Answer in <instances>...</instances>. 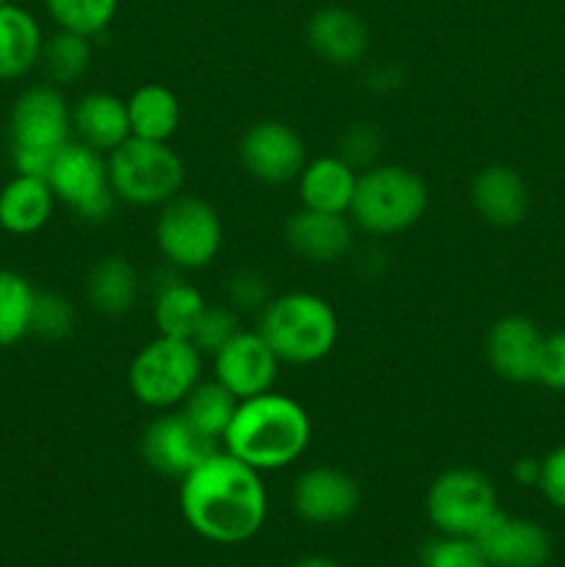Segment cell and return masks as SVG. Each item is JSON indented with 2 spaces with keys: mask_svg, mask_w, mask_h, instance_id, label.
Listing matches in <instances>:
<instances>
[{
  "mask_svg": "<svg viewBox=\"0 0 565 567\" xmlns=\"http://www.w3.org/2000/svg\"><path fill=\"white\" fill-rule=\"evenodd\" d=\"M260 474L227 452H214L181 480V513L199 537L219 546L247 543L266 520Z\"/></svg>",
  "mask_w": 565,
  "mask_h": 567,
  "instance_id": "cell-1",
  "label": "cell"
},
{
  "mask_svg": "<svg viewBox=\"0 0 565 567\" xmlns=\"http://www.w3.org/2000/svg\"><path fill=\"white\" fill-rule=\"evenodd\" d=\"M222 443L227 454L258 474L286 468L308 449L310 415L297 399L286 393H258L238 402Z\"/></svg>",
  "mask_w": 565,
  "mask_h": 567,
  "instance_id": "cell-2",
  "label": "cell"
},
{
  "mask_svg": "<svg viewBox=\"0 0 565 567\" xmlns=\"http://www.w3.org/2000/svg\"><path fill=\"white\" fill-rule=\"evenodd\" d=\"M258 332L280 363L310 365L336 347L338 316L319 293L288 291L264 305Z\"/></svg>",
  "mask_w": 565,
  "mask_h": 567,
  "instance_id": "cell-3",
  "label": "cell"
},
{
  "mask_svg": "<svg viewBox=\"0 0 565 567\" xmlns=\"http://www.w3.org/2000/svg\"><path fill=\"white\" fill-rule=\"evenodd\" d=\"M72 142V109L55 86H31L9 114V155L17 175H48L55 155Z\"/></svg>",
  "mask_w": 565,
  "mask_h": 567,
  "instance_id": "cell-4",
  "label": "cell"
},
{
  "mask_svg": "<svg viewBox=\"0 0 565 567\" xmlns=\"http://www.w3.org/2000/svg\"><path fill=\"white\" fill-rule=\"evenodd\" d=\"M430 192L408 166H369L358 175L349 216L371 236H397L424 216Z\"/></svg>",
  "mask_w": 565,
  "mask_h": 567,
  "instance_id": "cell-5",
  "label": "cell"
},
{
  "mask_svg": "<svg viewBox=\"0 0 565 567\" xmlns=\"http://www.w3.org/2000/svg\"><path fill=\"white\" fill-rule=\"evenodd\" d=\"M109 161L111 188L116 199L150 208L166 205L183 188V161L166 142H147L131 136L120 147L105 155Z\"/></svg>",
  "mask_w": 565,
  "mask_h": 567,
  "instance_id": "cell-6",
  "label": "cell"
},
{
  "mask_svg": "<svg viewBox=\"0 0 565 567\" xmlns=\"http://www.w3.org/2000/svg\"><path fill=\"white\" fill-rule=\"evenodd\" d=\"M203 354L192 341L158 336L144 343L127 365V388L133 399L150 410H170L183 404L199 382Z\"/></svg>",
  "mask_w": 565,
  "mask_h": 567,
  "instance_id": "cell-7",
  "label": "cell"
},
{
  "mask_svg": "<svg viewBox=\"0 0 565 567\" xmlns=\"http://www.w3.org/2000/svg\"><path fill=\"white\" fill-rule=\"evenodd\" d=\"M161 255L175 269L197 271L216 260L222 249V219L210 203L194 194H177L161 205L155 221Z\"/></svg>",
  "mask_w": 565,
  "mask_h": 567,
  "instance_id": "cell-8",
  "label": "cell"
},
{
  "mask_svg": "<svg viewBox=\"0 0 565 567\" xmlns=\"http://www.w3.org/2000/svg\"><path fill=\"white\" fill-rule=\"evenodd\" d=\"M44 181L53 188L55 203H64L83 221H103L114 210L109 161L78 138L55 155Z\"/></svg>",
  "mask_w": 565,
  "mask_h": 567,
  "instance_id": "cell-9",
  "label": "cell"
},
{
  "mask_svg": "<svg viewBox=\"0 0 565 567\" xmlns=\"http://www.w3.org/2000/svg\"><path fill=\"white\" fill-rule=\"evenodd\" d=\"M496 509V487L476 468L443 471L427 491V515L441 535L474 537Z\"/></svg>",
  "mask_w": 565,
  "mask_h": 567,
  "instance_id": "cell-10",
  "label": "cell"
},
{
  "mask_svg": "<svg viewBox=\"0 0 565 567\" xmlns=\"http://www.w3.org/2000/svg\"><path fill=\"white\" fill-rule=\"evenodd\" d=\"M138 452L155 474L183 480L199 463H205L210 454L219 452V446L208 435H203L183 413H164L155 415L144 426Z\"/></svg>",
  "mask_w": 565,
  "mask_h": 567,
  "instance_id": "cell-11",
  "label": "cell"
},
{
  "mask_svg": "<svg viewBox=\"0 0 565 567\" xmlns=\"http://www.w3.org/2000/svg\"><path fill=\"white\" fill-rule=\"evenodd\" d=\"M238 158L249 172V177L269 186L297 181L299 172L308 164V150L302 136L286 122L264 120L247 127L238 142Z\"/></svg>",
  "mask_w": 565,
  "mask_h": 567,
  "instance_id": "cell-12",
  "label": "cell"
},
{
  "mask_svg": "<svg viewBox=\"0 0 565 567\" xmlns=\"http://www.w3.org/2000/svg\"><path fill=\"white\" fill-rule=\"evenodd\" d=\"M277 354L258 330H238L219 352L214 354V374L233 396L253 399L275 388Z\"/></svg>",
  "mask_w": 565,
  "mask_h": 567,
  "instance_id": "cell-13",
  "label": "cell"
},
{
  "mask_svg": "<svg viewBox=\"0 0 565 567\" xmlns=\"http://www.w3.org/2000/svg\"><path fill=\"white\" fill-rule=\"evenodd\" d=\"M491 567H546L552 559V535L537 520L496 509L474 535Z\"/></svg>",
  "mask_w": 565,
  "mask_h": 567,
  "instance_id": "cell-14",
  "label": "cell"
},
{
  "mask_svg": "<svg viewBox=\"0 0 565 567\" xmlns=\"http://www.w3.org/2000/svg\"><path fill=\"white\" fill-rule=\"evenodd\" d=\"M291 504L299 518L308 524L336 526L355 515L360 504V487L347 471L316 465L294 482Z\"/></svg>",
  "mask_w": 565,
  "mask_h": 567,
  "instance_id": "cell-15",
  "label": "cell"
},
{
  "mask_svg": "<svg viewBox=\"0 0 565 567\" xmlns=\"http://www.w3.org/2000/svg\"><path fill=\"white\" fill-rule=\"evenodd\" d=\"M543 332L530 316L507 313L485 336V360L507 382H535Z\"/></svg>",
  "mask_w": 565,
  "mask_h": 567,
  "instance_id": "cell-16",
  "label": "cell"
},
{
  "mask_svg": "<svg viewBox=\"0 0 565 567\" xmlns=\"http://www.w3.org/2000/svg\"><path fill=\"white\" fill-rule=\"evenodd\" d=\"M305 39L321 61L336 66L355 64L369 50V28L343 6H325L314 11L305 25Z\"/></svg>",
  "mask_w": 565,
  "mask_h": 567,
  "instance_id": "cell-17",
  "label": "cell"
},
{
  "mask_svg": "<svg viewBox=\"0 0 565 567\" xmlns=\"http://www.w3.org/2000/svg\"><path fill=\"white\" fill-rule=\"evenodd\" d=\"M286 244L308 264H336L352 247L347 214L302 208L286 221Z\"/></svg>",
  "mask_w": 565,
  "mask_h": 567,
  "instance_id": "cell-18",
  "label": "cell"
},
{
  "mask_svg": "<svg viewBox=\"0 0 565 567\" xmlns=\"http://www.w3.org/2000/svg\"><path fill=\"white\" fill-rule=\"evenodd\" d=\"M471 205L487 225H521L530 210V186L513 166H485L471 181Z\"/></svg>",
  "mask_w": 565,
  "mask_h": 567,
  "instance_id": "cell-19",
  "label": "cell"
},
{
  "mask_svg": "<svg viewBox=\"0 0 565 567\" xmlns=\"http://www.w3.org/2000/svg\"><path fill=\"white\" fill-rule=\"evenodd\" d=\"M72 133L78 142L109 155L131 138L127 103L109 92H89L72 105Z\"/></svg>",
  "mask_w": 565,
  "mask_h": 567,
  "instance_id": "cell-20",
  "label": "cell"
},
{
  "mask_svg": "<svg viewBox=\"0 0 565 567\" xmlns=\"http://www.w3.org/2000/svg\"><path fill=\"white\" fill-rule=\"evenodd\" d=\"M297 181L302 208L349 214L355 188H358V169L349 166L341 155H321L305 164Z\"/></svg>",
  "mask_w": 565,
  "mask_h": 567,
  "instance_id": "cell-21",
  "label": "cell"
},
{
  "mask_svg": "<svg viewBox=\"0 0 565 567\" xmlns=\"http://www.w3.org/2000/svg\"><path fill=\"white\" fill-rule=\"evenodd\" d=\"M53 188L44 177L14 175L0 188V227L11 236H33L50 221Z\"/></svg>",
  "mask_w": 565,
  "mask_h": 567,
  "instance_id": "cell-22",
  "label": "cell"
},
{
  "mask_svg": "<svg viewBox=\"0 0 565 567\" xmlns=\"http://www.w3.org/2000/svg\"><path fill=\"white\" fill-rule=\"evenodd\" d=\"M42 28L22 6H0V81H17L39 64Z\"/></svg>",
  "mask_w": 565,
  "mask_h": 567,
  "instance_id": "cell-23",
  "label": "cell"
},
{
  "mask_svg": "<svg viewBox=\"0 0 565 567\" xmlns=\"http://www.w3.org/2000/svg\"><path fill=\"white\" fill-rule=\"evenodd\" d=\"M131 136L147 142H170L181 125V100L164 83H144L127 97Z\"/></svg>",
  "mask_w": 565,
  "mask_h": 567,
  "instance_id": "cell-24",
  "label": "cell"
},
{
  "mask_svg": "<svg viewBox=\"0 0 565 567\" xmlns=\"http://www.w3.org/2000/svg\"><path fill=\"white\" fill-rule=\"evenodd\" d=\"M86 299L100 316H125L138 299L136 269L120 255L100 258L89 271Z\"/></svg>",
  "mask_w": 565,
  "mask_h": 567,
  "instance_id": "cell-25",
  "label": "cell"
},
{
  "mask_svg": "<svg viewBox=\"0 0 565 567\" xmlns=\"http://www.w3.org/2000/svg\"><path fill=\"white\" fill-rule=\"evenodd\" d=\"M205 308H208V302L194 286L183 280L164 282L153 302V321L158 327V336L188 341Z\"/></svg>",
  "mask_w": 565,
  "mask_h": 567,
  "instance_id": "cell-26",
  "label": "cell"
},
{
  "mask_svg": "<svg viewBox=\"0 0 565 567\" xmlns=\"http://www.w3.org/2000/svg\"><path fill=\"white\" fill-rule=\"evenodd\" d=\"M238 408V399L219 382H197L186 399H183L181 413L197 426L203 435L219 443L230 426L233 413Z\"/></svg>",
  "mask_w": 565,
  "mask_h": 567,
  "instance_id": "cell-27",
  "label": "cell"
},
{
  "mask_svg": "<svg viewBox=\"0 0 565 567\" xmlns=\"http://www.w3.org/2000/svg\"><path fill=\"white\" fill-rule=\"evenodd\" d=\"M37 288L20 271L0 269V349L14 347L31 332Z\"/></svg>",
  "mask_w": 565,
  "mask_h": 567,
  "instance_id": "cell-28",
  "label": "cell"
},
{
  "mask_svg": "<svg viewBox=\"0 0 565 567\" xmlns=\"http://www.w3.org/2000/svg\"><path fill=\"white\" fill-rule=\"evenodd\" d=\"M89 61H92V44L86 37L72 31L53 33L50 39H44L42 55H39V64H42L44 75L53 83H75L83 72L89 70Z\"/></svg>",
  "mask_w": 565,
  "mask_h": 567,
  "instance_id": "cell-29",
  "label": "cell"
},
{
  "mask_svg": "<svg viewBox=\"0 0 565 567\" xmlns=\"http://www.w3.org/2000/svg\"><path fill=\"white\" fill-rule=\"evenodd\" d=\"M120 0H44L50 20L61 31L81 33L92 39L111 25Z\"/></svg>",
  "mask_w": 565,
  "mask_h": 567,
  "instance_id": "cell-30",
  "label": "cell"
},
{
  "mask_svg": "<svg viewBox=\"0 0 565 567\" xmlns=\"http://www.w3.org/2000/svg\"><path fill=\"white\" fill-rule=\"evenodd\" d=\"M75 327V310H72L70 299L53 291H37V302H33L31 316V332L48 341H59V338L70 336Z\"/></svg>",
  "mask_w": 565,
  "mask_h": 567,
  "instance_id": "cell-31",
  "label": "cell"
},
{
  "mask_svg": "<svg viewBox=\"0 0 565 567\" xmlns=\"http://www.w3.org/2000/svg\"><path fill=\"white\" fill-rule=\"evenodd\" d=\"M421 567H491L474 537H435L421 551Z\"/></svg>",
  "mask_w": 565,
  "mask_h": 567,
  "instance_id": "cell-32",
  "label": "cell"
},
{
  "mask_svg": "<svg viewBox=\"0 0 565 567\" xmlns=\"http://www.w3.org/2000/svg\"><path fill=\"white\" fill-rule=\"evenodd\" d=\"M238 330L242 327H238L236 310L227 308V305H214V308L208 305L203 310V316H199L197 327H194L188 341L194 343V349L199 354H216Z\"/></svg>",
  "mask_w": 565,
  "mask_h": 567,
  "instance_id": "cell-33",
  "label": "cell"
},
{
  "mask_svg": "<svg viewBox=\"0 0 565 567\" xmlns=\"http://www.w3.org/2000/svg\"><path fill=\"white\" fill-rule=\"evenodd\" d=\"M535 382H541L548 391H565V330L543 336Z\"/></svg>",
  "mask_w": 565,
  "mask_h": 567,
  "instance_id": "cell-34",
  "label": "cell"
},
{
  "mask_svg": "<svg viewBox=\"0 0 565 567\" xmlns=\"http://www.w3.org/2000/svg\"><path fill=\"white\" fill-rule=\"evenodd\" d=\"M380 153V136L371 125L349 127L347 136L341 138V158L355 169H369L371 161Z\"/></svg>",
  "mask_w": 565,
  "mask_h": 567,
  "instance_id": "cell-35",
  "label": "cell"
},
{
  "mask_svg": "<svg viewBox=\"0 0 565 567\" xmlns=\"http://www.w3.org/2000/svg\"><path fill=\"white\" fill-rule=\"evenodd\" d=\"M543 498L552 507L563 509L565 513V443L563 446L552 449L546 457L541 460V480H537Z\"/></svg>",
  "mask_w": 565,
  "mask_h": 567,
  "instance_id": "cell-36",
  "label": "cell"
},
{
  "mask_svg": "<svg viewBox=\"0 0 565 567\" xmlns=\"http://www.w3.org/2000/svg\"><path fill=\"white\" fill-rule=\"evenodd\" d=\"M266 299L264 280L253 271H242L230 280V305L233 308H258Z\"/></svg>",
  "mask_w": 565,
  "mask_h": 567,
  "instance_id": "cell-37",
  "label": "cell"
},
{
  "mask_svg": "<svg viewBox=\"0 0 565 567\" xmlns=\"http://www.w3.org/2000/svg\"><path fill=\"white\" fill-rule=\"evenodd\" d=\"M513 480L518 482V485H537V480H541V460L535 457L515 460Z\"/></svg>",
  "mask_w": 565,
  "mask_h": 567,
  "instance_id": "cell-38",
  "label": "cell"
},
{
  "mask_svg": "<svg viewBox=\"0 0 565 567\" xmlns=\"http://www.w3.org/2000/svg\"><path fill=\"white\" fill-rule=\"evenodd\" d=\"M294 567H341V565L330 557H305V559H299Z\"/></svg>",
  "mask_w": 565,
  "mask_h": 567,
  "instance_id": "cell-39",
  "label": "cell"
},
{
  "mask_svg": "<svg viewBox=\"0 0 565 567\" xmlns=\"http://www.w3.org/2000/svg\"><path fill=\"white\" fill-rule=\"evenodd\" d=\"M6 3H9V0H0V6H6Z\"/></svg>",
  "mask_w": 565,
  "mask_h": 567,
  "instance_id": "cell-40",
  "label": "cell"
}]
</instances>
